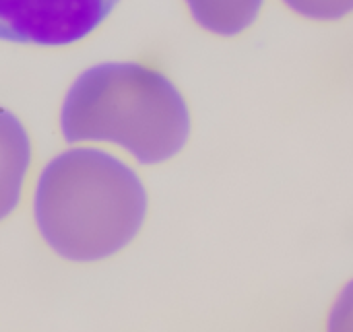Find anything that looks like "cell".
<instances>
[{"label":"cell","mask_w":353,"mask_h":332,"mask_svg":"<svg viewBox=\"0 0 353 332\" xmlns=\"http://www.w3.org/2000/svg\"><path fill=\"white\" fill-rule=\"evenodd\" d=\"M149 196L141 176L120 157L74 147L39 172L33 219L48 248L77 264L108 260L141 234Z\"/></svg>","instance_id":"6da1fadb"},{"label":"cell","mask_w":353,"mask_h":332,"mask_svg":"<svg viewBox=\"0 0 353 332\" xmlns=\"http://www.w3.org/2000/svg\"><path fill=\"white\" fill-rule=\"evenodd\" d=\"M60 130L68 143H110L141 165L178 157L192 136V112L180 87L141 62L87 68L66 91Z\"/></svg>","instance_id":"7a4b0ae2"},{"label":"cell","mask_w":353,"mask_h":332,"mask_svg":"<svg viewBox=\"0 0 353 332\" xmlns=\"http://www.w3.org/2000/svg\"><path fill=\"white\" fill-rule=\"evenodd\" d=\"M120 0H0V39L66 48L87 39Z\"/></svg>","instance_id":"3957f363"},{"label":"cell","mask_w":353,"mask_h":332,"mask_svg":"<svg viewBox=\"0 0 353 332\" xmlns=\"http://www.w3.org/2000/svg\"><path fill=\"white\" fill-rule=\"evenodd\" d=\"M33 161V145L23 122L0 107V223L21 205Z\"/></svg>","instance_id":"277c9868"},{"label":"cell","mask_w":353,"mask_h":332,"mask_svg":"<svg viewBox=\"0 0 353 332\" xmlns=\"http://www.w3.org/2000/svg\"><path fill=\"white\" fill-rule=\"evenodd\" d=\"M269 0H184L190 19L209 35L236 39L261 21Z\"/></svg>","instance_id":"5b68a950"},{"label":"cell","mask_w":353,"mask_h":332,"mask_svg":"<svg viewBox=\"0 0 353 332\" xmlns=\"http://www.w3.org/2000/svg\"><path fill=\"white\" fill-rule=\"evenodd\" d=\"M290 14L316 25H335L353 17V0H277Z\"/></svg>","instance_id":"8992f818"},{"label":"cell","mask_w":353,"mask_h":332,"mask_svg":"<svg viewBox=\"0 0 353 332\" xmlns=\"http://www.w3.org/2000/svg\"><path fill=\"white\" fill-rule=\"evenodd\" d=\"M325 332H353V279L337 293L329 308Z\"/></svg>","instance_id":"52a82bcc"}]
</instances>
